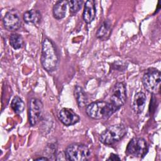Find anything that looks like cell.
Returning <instances> with one entry per match:
<instances>
[{"instance_id": "obj_1", "label": "cell", "mask_w": 161, "mask_h": 161, "mask_svg": "<svg viewBox=\"0 0 161 161\" xmlns=\"http://www.w3.org/2000/svg\"><path fill=\"white\" fill-rule=\"evenodd\" d=\"M41 63L47 71L55 70L58 64V57L53 43L48 38H45L42 43Z\"/></svg>"}, {"instance_id": "obj_2", "label": "cell", "mask_w": 161, "mask_h": 161, "mask_svg": "<svg viewBox=\"0 0 161 161\" xmlns=\"http://www.w3.org/2000/svg\"><path fill=\"white\" fill-rule=\"evenodd\" d=\"M116 110L108 101H96L89 104L86 109L87 114L94 119H108Z\"/></svg>"}, {"instance_id": "obj_3", "label": "cell", "mask_w": 161, "mask_h": 161, "mask_svg": "<svg viewBox=\"0 0 161 161\" xmlns=\"http://www.w3.org/2000/svg\"><path fill=\"white\" fill-rule=\"evenodd\" d=\"M127 132L123 124H116L108 127L100 135L99 140L104 145H112L124 137Z\"/></svg>"}, {"instance_id": "obj_4", "label": "cell", "mask_w": 161, "mask_h": 161, "mask_svg": "<svg viewBox=\"0 0 161 161\" xmlns=\"http://www.w3.org/2000/svg\"><path fill=\"white\" fill-rule=\"evenodd\" d=\"M143 84L145 89L152 94H157L160 90V72L153 68L148 69L144 74Z\"/></svg>"}, {"instance_id": "obj_5", "label": "cell", "mask_w": 161, "mask_h": 161, "mask_svg": "<svg viewBox=\"0 0 161 161\" xmlns=\"http://www.w3.org/2000/svg\"><path fill=\"white\" fill-rule=\"evenodd\" d=\"M65 153L68 160L83 161L89 158L91 152L89 148L85 145L73 143L67 147Z\"/></svg>"}, {"instance_id": "obj_6", "label": "cell", "mask_w": 161, "mask_h": 161, "mask_svg": "<svg viewBox=\"0 0 161 161\" xmlns=\"http://www.w3.org/2000/svg\"><path fill=\"white\" fill-rule=\"evenodd\" d=\"M126 100V89L123 82H117L111 91L109 103L117 111L124 105Z\"/></svg>"}, {"instance_id": "obj_7", "label": "cell", "mask_w": 161, "mask_h": 161, "mask_svg": "<svg viewBox=\"0 0 161 161\" xmlns=\"http://www.w3.org/2000/svg\"><path fill=\"white\" fill-rule=\"evenodd\" d=\"M148 145L145 140L143 138H133L127 145L126 153L128 155L136 157H142L148 152Z\"/></svg>"}, {"instance_id": "obj_8", "label": "cell", "mask_w": 161, "mask_h": 161, "mask_svg": "<svg viewBox=\"0 0 161 161\" xmlns=\"http://www.w3.org/2000/svg\"><path fill=\"white\" fill-rule=\"evenodd\" d=\"M43 106L42 101L36 98H32L30 101L29 105V121L31 126L36 125L40 120L43 115Z\"/></svg>"}, {"instance_id": "obj_9", "label": "cell", "mask_w": 161, "mask_h": 161, "mask_svg": "<svg viewBox=\"0 0 161 161\" xmlns=\"http://www.w3.org/2000/svg\"><path fill=\"white\" fill-rule=\"evenodd\" d=\"M3 21L4 27L9 31H14L21 26L20 16L19 12L15 9L8 11L5 14Z\"/></svg>"}, {"instance_id": "obj_10", "label": "cell", "mask_w": 161, "mask_h": 161, "mask_svg": "<svg viewBox=\"0 0 161 161\" xmlns=\"http://www.w3.org/2000/svg\"><path fill=\"white\" fill-rule=\"evenodd\" d=\"M60 121L65 126L73 125L79 122V116L69 108H62L58 113Z\"/></svg>"}, {"instance_id": "obj_11", "label": "cell", "mask_w": 161, "mask_h": 161, "mask_svg": "<svg viewBox=\"0 0 161 161\" xmlns=\"http://www.w3.org/2000/svg\"><path fill=\"white\" fill-rule=\"evenodd\" d=\"M96 13L95 2L93 0H88L86 2L83 11L82 17L87 23H91L95 18Z\"/></svg>"}, {"instance_id": "obj_12", "label": "cell", "mask_w": 161, "mask_h": 161, "mask_svg": "<svg viewBox=\"0 0 161 161\" xmlns=\"http://www.w3.org/2000/svg\"><path fill=\"white\" fill-rule=\"evenodd\" d=\"M146 99V96L144 92H138L136 93L132 104L133 110L135 113L140 114L143 111L145 106Z\"/></svg>"}, {"instance_id": "obj_13", "label": "cell", "mask_w": 161, "mask_h": 161, "mask_svg": "<svg viewBox=\"0 0 161 161\" xmlns=\"http://www.w3.org/2000/svg\"><path fill=\"white\" fill-rule=\"evenodd\" d=\"M23 19L27 24L36 25L40 22L41 14L38 10L31 9L23 14Z\"/></svg>"}, {"instance_id": "obj_14", "label": "cell", "mask_w": 161, "mask_h": 161, "mask_svg": "<svg viewBox=\"0 0 161 161\" xmlns=\"http://www.w3.org/2000/svg\"><path fill=\"white\" fill-rule=\"evenodd\" d=\"M67 5L68 1H57L53 8V14L54 18L57 19L64 18L66 14Z\"/></svg>"}, {"instance_id": "obj_15", "label": "cell", "mask_w": 161, "mask_h": 161, "mask_svg": "<svg viewBox=\"0 0 161 161\" xmlns=\"http://www.w3.org/2000/svg\"><path fill=\"white\" fill-rule=\"evenodd\" d=\"M111 31V24L109 19L105 20L100 26L96 33V37L101 40H106Z\"/></svg>"}, {"instance_id": "obj_16", "label": "cell", "mask_w": 161, "mask_h": 161, "mask_svg": "<svg viewBox=\"0 0 161 161\" xmlns=\"http://www.w3.org/2000/svg\"><path fill=\"white\" fill-rule=\"evenodd\" d=\"M74 96L79 108H83L86 105L87 102V96L81 87L79 86L75 87Z\"/></svg>"}, {"instance_id": "obj_17", "label": "cell", "mask_w": 161, "mask_h": 161, "mask_svg": "<svg viewBox=\"0 0 161 161\" xmlns=\"http://www.w3.org/2000/svg\"><path fill=\"white\" fill-rule=\"evenodd\" d=\"M11 107L15 113L20 114L24 111L25 103L21 98L18 96H16L11 101Z\"/></svg>"}, {"instance_id": "obj_18", "label": "cell", "mask_w": 161, "mask_h": 161, "mask_svg": "<svg viewBox=\"0 0 161 161\" xmlns=\"http://www.w3.org/2000/svg\"><path fill=\"white\" fill-rule=\"evenodd\" d=\"M23 39L22 36L18 33H12L9 36V44L15 50L22 48L23 45Z\"/></svg>"}, {"instance_id": "obj_19", "label": "cell", "mask_w": 161, "mask_h": 161, "mask_svg": "<svg viewBox=\"0 0 161 161\" xmlns=\"http://www.w3.org/2000/svg\"><path fill=\"white\" fill-rule=\"evenodd\" d=\"M83 3L82 0H74L68 1V4L70 8V11L72 13H77L81 8V6Z\"/></svg>"}, {"instance_id": "obj_20", "label": "cell", "mask_w": 161, "mask_h": 161, "mask_svg": "<svg viewBox=\"0 0 161 161\" xmlns=\"http://www.w3.org/2000/svg\"><path fill=\"white\" fill-rule=\"evenodd\" d=\"M108 160H120L119 157H118V155L114 154V153H111L109 156V157L108 158Z\"/></svg>"}, {"instance_id": "obj_21", "label": "cell", "mask_w": 161, "mask_h": 161, "mask_svg": "<svg viewBox=\"0 0 161 161\" xmlns=\"http://www.w3.org/2000/svg\"><path fill=\"white\" fill-rule=\"evenodd\" d=\"M35 160H48L49 159L46 157H39V158H36L35 159H34Z\"/></svg>"}]
</instances>
